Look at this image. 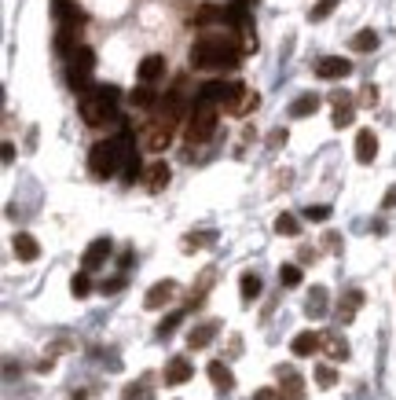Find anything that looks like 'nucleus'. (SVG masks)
Wrapping results in <instances>:
<instances>
[{
    "mask_svg": "<svg viewBox=\"0 0 396 400\" xmlns=\"http://www.w3.org/2000/svg\"><path fill=\"white\" fill-rule=\"evenodd\" d=\"M242 40L231 33H202L191 45V67L194 70H231L242 62Z\"/></svg>",
    "mask_w": 396,
    "mask_h": 400,
    "instance_id": "f257e3e1",
    "label": "nucleus"
},
{
    "mask_svg": "<svg viewBox=\"0 0 396 400\" xmlns=\"http://www.w3.org/2000/svg\"><path fill=\"white\" fill-rule=\"evenodd\" d=\"M118 85H96L92 96L81 99V118L84 125H92V129H99V125L106 121H118Z\"/></svg>",
    "mask_w": 396,
    "mask_h": 400,
    "instance_id": "f03ea898",
    "label": "nucleus"
},
{
    "mask_svg": "<svg viewBox=\"0 0 396 400\" xmlns=\"http://www.w3.org/2000/svg\"><path fill=\"white\" fill-rule=\"evenodd\" d=\"M187 114H191V107H187V77H176L172 89L158 99V107H154V121L169 125V129L176 133V125H187Z\"/></svg>",
    "mask_w": 396,
    "mask_h": 400,
    "instance_id": "7ed1b4c3",
    "label": "nucleus"
},
{
    "mask_svg": "<svg viewBox=\"0 0 396 400\" xmlns=\"http://www.w3.org/2000/svg\"><path fill=\"white\" fill-rule=\"evenodd\" d=\"M121 165H125V147H121V136L114 140H99L92 151H88V173L106 180V177H114L121 173Z\"/></svg>",
    "mask_w": 396,
    "mask_h": 400,
    "instance_id": "20e7f679",
    "label": "nucleus"
},
{
    "mask_svg": "<svg viewBox=\"0 0 396 400\" xmlns=\"http://www.w3.org/2000/svg\"><path fill=\"white\" fill-rule=\"evenodd\" d=\"M216 107L213 103H206V99H194L191 103V114H187V125H184V140L191 143V147H198V143H206L213 133H216Z\"/></svg>",
    "mask_w": 396,
    "mask_h": 400,
    "instance_id": "39448f33",
    "label": "nucleus"
},
{
    "mask_svg": "<svg viewBox=\"0 0 396 400\" xmlns=\"http://www.w3.org/2000/svg\"><path fill=\"white\" fill-rule=\"evenodd\" d=\"M81 23H84V15H77V18H66V23H59V33H55V52H59V55H74V52L81 48V45H77Z\"/></svg>",
    "mask_w": 396,
    "mask_h": 400,
    "instance_id": "423d86ee",
    "label": "nucleus"
},
{
    "mask_svg": "<svg viewBox=\"0 0 396 400\" xmlns=\"http://www.w3.org/2000/svg\"><path fill=\"white\" fill-rule=\"evenodd\" d=\"M140 143L147 147V151H154V155H158V151H165V147L172 143V129H169V125H162V121H147L143 125V133H140Z\"/></svg>",
    "mask_w": 396,
    "mask_h": 400,
    "instance_id": "0eeeda50",
    "label": "nucleus"
},
{
    "mask_svg": "<svg viewBox=\"0 0 396 400\" xmlns=\"http://www.w3.org/2000/svg\"><path fill=\"white\" fill-rule=\"evenodd\" d=\"M235 85L238 81H206L194 99H206V103H213V107H228L231 96H235Z\"/></svg>",
    "mask_w": 396,
    "mask_h": 400,
    "instance_id": "6e6552de",
    "label": "nucleus"
},
{
    "mask_svg": "<svg viewBox=\"0 0 396 400\" xmlns=\"http://www.w3.org/2000/svg\"><path fill=\"white\" fill-rule=\"evenodd\" d=\"M110 254H114V243H110V239H92V243H88V250H84V257H81V272L103 268Z\"/></svg>",
    "mask_w": 396,
    "mask_h": 400,
    "instance_id": "1a4fd4ad",
    "label": "nucleus"
},
{
    "mask_svg": "<svg viewBox=\"0 0 396 400\" xmlns=\"http://www.w3.org/2000/svg\"><path fill=\"white\" fill-rule=\"evenodd\" d=\"M348 74H352V62L341 59V55H323L316 62V77H323V81H338V77H348Z\"/></svg>",
    "mask_w": 396,
    "mask_h": 400,
    "instance_id": "9d476101",
    "label": "nucleus"
},
{
    "mask_svg": "<svg viewBox=\"0 0 396 400\" xmlns=\"http://www.w3.org/2000/svg\"><path fill=\"white\" fill-rule=\"evenodd\" d=\"M165 386H184V382H191L194 378V364L187 360V356H172V360L165 364Z\"/></svg>",
    "mask_w": 396,
    "mask_h": 400,
    "instance_id": "9b49d317",
    "label": "nucleus"
},
{
    "mask_svg": "<svg viewBox=\"0 0 396 400\" xmlns=\"http://www.w3.org/2000/svg\"><path fill=\"white\" fill-rule=\"evenodd\" d=\"M176 290H180V287H176V279H162V283H154V287L143 294V305H147V309H165V305L176 298Z\"/></svg>",
    "mask_w": 396,
    "mask_h": 400,
    "instance_id": "f8f14e48",
    "label": "nucleus"
},
{
    "mask_svg": "<svg viewBox=\"0 0 396 400\" xmlns=\"http://www.w3.org/2000/svg\"><path fill=\"white\" fill-rule=\"evenodd\" d=\"M257 103H260V96L253 92V89H246V85H235V96H231V103H228V114H250V111H257Z\"/></svg>",
    "mask_w": 396,
    "mask_h": 400,
    "instance_id": "ddd939ff",
    "label": "nucleus"
},
{
    "mask_svg": "<svg viewBox=\"0 0 396 400\" xmlns=\"http://www.w3.org/2000/svg\"><path fill=\"white\" fill-rule=\"evenodd\" d=\"M352 118H356V99L345 96V92H338L334 96V121H330V125H334V129H348Z\"/></svg>",
    "mask_w": 396,
    "mask_h": 400,
    "instance_id": "4468645a",
    "label": "nucleus"
},
{
    "mask_svg": "<svg viewBox=\"0 0 396 400\" xmlns=\"http://www.w3.org/2000/svg\"><path fill=\"white\" fill-rule=\"evenodd\" d=\"M143 180H147V191L158 195V191H165V187H169L172 173H169V165H165V162H150V165H147V173H143Z\"/></svg>",
    "mask_w": 396,
    "mask_h": 400,
    "instance_id": "2eb2a0df",
    "label": "nucleus"
},
{
    "mask_svg": "<svg viewBox=\"0 0 396 400\" xmlns=\"http://www.w3.org/2000/svg\"><path fill=\"white\" fill-rule=\"evenodd\" d=\"M209 382H213L216 393H231L235 389V374H231V367L224 360H213L209 364Z\"/></svg>",
    "mask_w": 396,
    "mask_h": 400,
    "instance_id": "dca6fc26",
    "label": "nucleus"
},
{
    "mask_svg": "<svg viewBox=\"0 0 396 400\" xmlns=\"http://www.w3.org/2000/svg\"><path fill=\"white\" fill-rule=\"evenodd\" d=\"M374 155H378V136H374L370 129H360L356 133V162L360 165H370Z\"/></svg>",
    "mask_w": 396,
    "mask_h": 400,
    "instance_id": "f3484780",
    "label": "nucleus"
},
{
    "mask_svg": "<svg viewBox=\"0 0 396 400\" xmlns=\"http://www.w3.org/2000/svg\"><path fill=\"white\" fill-rule=\"evenodd\" d=\"M11 246H15V257H18V261H37V257H40V243L30 235V231H18Z\"/></svg>",
    "mask_w": 396,
    "mask_h": 400,
    "instance_id": "a211bd4d",
    "label": "nucleus"
},
{
    "mask_svg": "<svg viewBox=\"0 0 396 400\" xmlns=\"http://www.w3.org/2000/svg\"><path fill=\"white\" fill-rule=\"evenodd\" d=\"M326 287H312V290H308V301H304V316H308V320H323V316H326Z\"/></svg>",
    "mask_w": 396,
    "mask_h": 400,
    "instance_id": "6ab92c4d",
    "label": "nucleus"
},
{
    "mask_svg": "<svg viewBox=\"0 0 396 400\" xmlns=\"http://www.w3.org/2000/svg\"><path fill=\"white\" fill-rule=\"evenodd\" d=\"M224 15H228L224 4H202V8L191 15V23H194V26H213V23L224 26Z\"/></svg>",
    "mask_w": 396,
    "mask_h": 400,
    "instance_id": "aec40b11",
    "label": "nucleus"
},
{
    "mask_svg": "<svg viewBox=\"0 0 396 400\" xmlns=\"http://www.w3.org/2000/svg\"><path fill=\"white\" fill-rule=\"evenodd\" d=\"M319 345H323V334H316V330H301L297 338L290 342V352H294V356H312Z\"/></svg>",
    "mask_w": 396,
    "mask_h": 400,
    "instance_id": "412c9836",
    "label": "nucleus"
},
{
    "mask_svg": "<svg viewBox=\"0 0 396 400\" xmlns=\"http://www.w3.org/2000/svg\"><path fill=\"white\" fill-rule=\"evenodd\" d=\"M216 330H220V323H216V320H209V323H198V327L187 334V345H191V349H206V345L216 338Z\"/></svg>",
    "mask_w": 396,
    "mask_h": 400,
    "instance_id": "4be33fe9",
    "label": "nucleus"
},
{
    "mask_svg": "<svg viewBox=\"0 0 396 400\" xmlns=\"http://www.w3.org/2000/svg\"><path fill=\"white\" fill-rule=\"evenodd\" d=\"M162 74H165V59H162V55H147V59L140 62V81H143V85H154Z\"/></svg>",
    "mask_w": 396,
    "mask_h": 400,
    "instance_id": "5701e85b",
    "label": "nucleus"
},
{
    "mask_svg": "<svg viewBox=\"0 0 396 400\" xmlns=\"http://www.w3.org/2000/svg\"><path fill=\"white\" fill-rule=\"evenodd\" d=\"M238 290H242V305H253L260 298V276H257V272H242Z\"/></svg>",
    "mask_w": 396,
    "mask_h": 400,
    "instance_id": "b1692460",
    "label": "nucleus"
},
{
    "mask_svg": "<svg viewBox=\"0 0 396 400\" xmlns=\"http://www.w3.org/2000/svg\"><path fill=\"white\" fill-rule=\"evenodd\" d=\"M319 111V96L316 92H304L290 103V118H308V114H316Z\"/></svg>",
    "mask_w": 396,
    "mask_h": 400,
    "instance_id": "393cba45",
    "label": "nucleus"
},
{
    "mask_svg": "<svg viewBox=\"0 0 396 400\" xmlns=\"http://www.w3.org/2000/svg\"><path fill=\"white\" fill-rule=\"evenodd\" d=\"M279 374L286 378V386L279 389V400H301V396H304V393H301V389H304V386H301V378H297L290 367H286V371H279Z\"/></svg>",
    "mask_w": 396,
    "mask_h": 400,
    "instance_id": "a878e982",
    "label": "nucleus"
},
{
    "mask_svg": "<svg viewBox=\"0 0 396 400\" xmlns=\"http://www.w3.org/2000/svg\"><path fill=\"white\" fill-rule=\"evenodd\" d=\"M323 349H326L330 360H348V345H345V338H338V334H323Z\"/></svg>",
    "mask_w": 396,
    "mask_h": 400,
    "instance_id": "bb28decb",
    "label": "nucleus"
},
{
    "mask_svg": "<svg viewBox=\"0 0 396 400\" xmlns=\"http://www.w3.org/2000/svg\"><path fill=\"white\" fill-rule=\"evenodd\" d=\"M70 67H77V70H96V52L88 48V45H81V48L70 55Z\"/></svg>",
    "mask_w": 396,
    "mask_h": 400,
    "instance_id": "cd10ccee",
    "label": "nucleus"
},
{
    "mask_svg": "<svg viewBox=\"0 0 396 400\" xmlns=\"http://www.w3.org/2000/svg\"><path fill=\"white\" fill-rule=\"evenodd\" d=\"M360 305H363V294H360V290H348V294H345V305H341V323H348L352 316L360 312Z\"/></svg>",
    "mask_w": 396,
    "mask_h": 400,
    "instance_id": "c85d7f7f",
    "label": "nucleus"
},
{
    "mask_svg": "<svg viewBox=\"0 0 396 400\" xmlns=\"http://www.w3.org/2000/svg\"><path fill=\"white\" fill-rule=\"evenodd\" d=\"M352 48H356V52H374V48H378V33H374V30H360L356 37H352Z\"/></svg>",
    "mask_w": 396,
    "mask_h": 400,
    "instance_id": "c756f323",
    "label": "nucleus"
},
{
    "mask_svg": "<svg viewBox=\"0 0 396 400\" xmlns=\"http://www.w3.org/2000/svg\"><path fill=\"white\" fill-rule=\"evenodd\" d=\"M128 99H132V107H158V96H154V89H150V85H140V89L132 92Z\"/></svg>",
    "mask_w": 396,
    "mask_h": 400,
    "instance_id": "7c9ffc66",
    "label": "nucleus"
},
{
    "mask_svg": "<svg viewBox=\"0 0 396 400\" xmlns=\"http://www.w3.org/2000/svg\"><path fill=\"white\" fill-rule=\"evenodd\" d=\"M52 15L59 18V23H66V18H77L81 11H77L74 0H52Z\"/></svg>",
    "mask_w": 396,
    "mask_h": 400,
    "instance_id": "2f4dec72",
    "label": "nucleus"
},
{
    "mask_svg": "<svg viewBox=\"0 0 396 400\" xmlns=\"http://www.w3.org/2000/svg\"><path fill=\"white\" fill-rule=\"evenodd\" d=\"M275 231H279V235H297V231H301V221H297L294 213H279V217H275Z\"/></svg>",
    "mask_w": 396,
    "mask_h": 400,
    "instance_id": "473e14b6",
    "label": "nucleus"
},
{
    "mask_svg": "<svg viewBox=\"0 0 396 400\" xmlns=\"http://www.w3.org/2000/svg\"><path fill=\"white\" fill-rule=\"evenodd\" d=\"M184 316H187L184 309H176V312H169V316H165V320L158 323V334H162V338H169V334H172L176 327H180V323H184Z\"/></svg>",
    "mask_w": 396,
    "mask_h": 400,
    "instance_id": "72a5a7b5",
    "label": "nucleus"
},
{
    "mask_svg": "<svg viewBox=\"0 0 396 400\" xmlns=\"http://www.w3.org/2000/svg\"><path fill=\"white\" fill-rule=\"evenodd\" d=\"M70 294H74V298H88V294H92V279H88V272H77V276L70 279Z\"/></svg>",
    "mask_w": 396,
    "mask_h": 400,
    "instance_id": "f704fd0d",
    "label": "nucleus"
},
{
    "mask_svg": "<svg viewBox=\"0 0 396 400\" xmlns=\"http://www.w3.org/2000/svg\"><path fill=\"white\" fill-rule=\"evenodd\" d=\"M279 283H282V287H297V283H301V268H297V265H282V268H279Z\"/></svg>",
    "mask_w": 396,
    "mask_h": 400,
    "instance_id": "c9c22d12",
    "label": "nucleus"
},
{
    "mask_svg": "<svg viewBox=\"0 0 396 400\" xmlns=\"http://www.w3.org/2000/svg\"><path fill=\"white\" fill-rule=\"evenodd\" d=\"M316 382H319L323 389H330V386L338 382V371L330 367V364H319V367H316Z\"/></svg>",
    "mask_w": 396,
    "mask_h": 400,
    "instance_id": "e433bc0d",
    "label": "nucleus"
},
{
    "mask_svg": "<svg viewBox=\"0 0 396 400\" xmlns=\"http://www.w3.org/2000/svg\"><path fill=\"white\" fill-rule=\"evenodd\" d=\"M121 400H150V389L143 382H132V386L121 389Z\"/></svg>",
    "mask_w": 396,
    "mask_h": 400,
    "instance_id": "4c0bfd02",
    "label": "nucleus"
},
{
    "mask_svg": "<svg viewBox=\"0 0 396 400\" xmlns=\"http://www.w3.org/2000/svg\"><path fill=\"white\" fill-rule=\"evenodd\" d=\"M338 0H316V8H312V23H319V18H326L330 11H334Z\"/></svg>",
    "mask_w": 396,
    "mask_h": 400,
    "instance_id": "58836bf2",
    "label": "nucleus"
},
{
    "mask_svg": "<svg viewBox=\"0 0 396 400\" xmlns=\"http://www.w3.org/2000/svg\"><path fill=\"white\" fill-rule=\"evenodd\" d=\"M326 217H330V206H308V209H304V221H316V224H319V221H326Z\"/></svg>",
    "mask_w": 396,
    "mask_h": 400,
    "instance_id": "ea45409f",
    "label": "nucleus"
},
{
    "mask_svg": "<svg viewBox=\"0 0 396 400\" xmlns=\"http://www.w3.org/2000/svg\"><path fill=\"white\" fill-rule=\"evenodd\" d=\"M360 107H374V103H378V89H374V85H367V89H360Z\"/></svg>",
    "mask_w": 396,
    "mask_h": 400,
    "instance_id": "a19ab883",
    "label": "nucleus"
},
{
    "mask_svg": "<svg viewBox=\"0 0 396 400\" xmlns=\"http://www.w3.org/2000/svg\"><path fill=\"white\" fill-rule=\"evenodd\" d=\"M396 206V184L389 187V191H385V199H382V209H392Z\"/></svg>",
    "mask_w": 396,
    "mask_h": 400,
    "instance_id": "79ce46f5",
    "label": "nucleus"
},
{
    "mask_svg": "<svg viewBox=\"0 0 396 400\" xmlns=\"http://www.w3.org/2000/svg\"><path fill=\"white\" fill-rule=\"evenodd\" d=\"M268 143H272V147H279V143H286V129H275V133L268 136Z\"/></svg>",
    "mask_w": 396,
    "mask_h": 400,
    "instance_id": "37998d69",
    "label": "nucleus"
},
{
    "mask_svg": "<svg viewBox=\"0 0 396 400\" xmlns=\"http://www.w3.org/2000/svg\"><path fill=\"white\" fill-rule=\"evenodd\" d=\"M121 287H125V279H110V283H103L106 294H114V290H121Z\"/></svg>",
    "mask_w": 396,
    "mask_h": 400,
    "instance_id": "c03bdc74",
    "label": "nucleus"
},
{
    "mask_svg": "<svg viewBox=\"0 0 396 400\" xmlns=\"http://www.w3.org/2000/svg\"><path fill=\"white\" fill-rule=\"evenodd\" d=\"M253 400H275V389H260Z\"/></svg>",
    "mask_w": 396,
    "mask_h": 400,
    "instance_id": "a18cd8bd",
    "label": "nucleus"
}]
</instances>
